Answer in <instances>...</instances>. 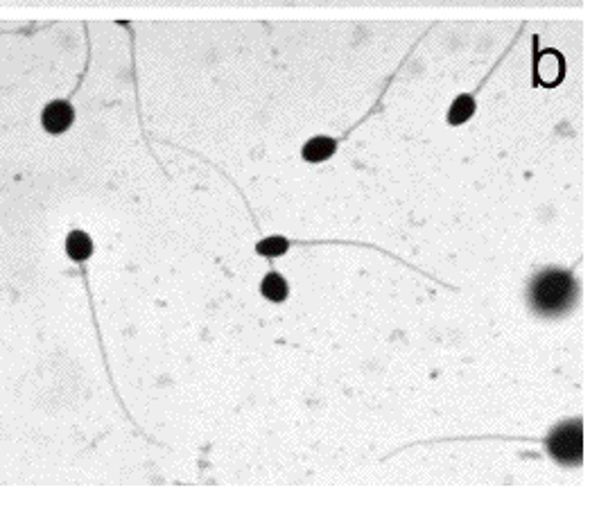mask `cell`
Wrapping results in <instances>:
<instances>
[{"instance_id": "obj_1", "label": "cell", "mask_w": 599, "mask_h": 515, "mask_svg": "<svg viewBox=\"0 0 599 515\" xmlns=\"http://www.w3.org/2000/svg\"><path fill=\"white\" fill-rule=\"evenodd\" d=\"M572 299H575V281L566 272L541 274L532 287V303L538 312H561L568 308Z\"/></svg>"}, {"instance_id": "obj_2", "label": "cell", "mask_w": 599, "mask_h": 515, "mask_svg": "<svg viewBox=\"0 0 599 515\" xmlns=\"http://www.w3.org/2000/svg\"><path fill=\"white\" fill-rule=\"evenodd\" d=\"M550 452L561 464H581V452H584V434L581 423H566L550 436Z\"/></svg>"}, {"instance_id": "obj_3", "label": "cell", "mask_w": 599, "mask_h": 515, "mask_svg": "<svg viewBox=\"0 0 599 515\" xmlns=\"http://www.w3.org/2000/svg\"><path fill=\"white\" fill-rule=\"evenodd\" d=\"M73 120H75V111L66 100L50 102L48 107L43 109V116H41V122L48 134H64L66 129L73 125Z\"/></svg>"}, {"instance_id": "obj_4", "label": "cell", "mask_w": 599, "mask_h": 515, "mask_svg": "<svg viewBox=\"0 0 599 515\" xmlns=\"http://www.w3.org/2000/svg\"><path fill=\"white\" fill-rule=\"evenodd\" d=\"M335 150H337V143L333 141V138L317 136L303 145V159H306L308 163H321V161L331 159Z\"/></svg>"}, {"instance_id": "obj_5", "label": "cell", "mask_w": 599, "mask_h": 515, "mask_svg": "<svg viewBox=\"0 0 599 515\" xmlns=\"http://www.w3.org/2000/svg\"><path fill=\"white\" fill-rule=\"evenodd\" d=\"M66 251L68 256H71L73 260H86L91 256L93 251V244H91V238L82 231H73L71 235H68L66 240Z\"/></svg>"}, {"instance_id": "obj_6", "label": "cell", "mask_w": 599, "mask_h": 515, "mask_svg": "<svg viewBox=\"0 0 599 515\" xmlns=\"http://www.w3.org/2000/svg\"><path fill=\"white\" fill-rule=\"evenodd\" d=\"M473 111H475V100L471 95H459V98L453 102V107H450L448 122L450 125H462V122H466L473 116Z\"/></svg>"}, {"instance_id": "obj_7", "label": "cell", "mask_w": 599, "mask_h": 515, "mask_svg": "<svg viewBox=\"0 0 599 515\" xmlns=\"http://www.w3.org/2000/svg\"><path fill=\"white\" fill-rule=\"evenodd\" d=\"M260 290H263L269 301L279 303L285 301V296H288V283H285V278L279 274H267Z\"/></svg>"}, {"instance_id": "obj_8", "label": "cell", "mask_w": 599, "mask_h": 515, "mask_svg": "<svg viewBox=\"0 0 599 515\" xmlns=\"http://www.w3.org/2000/svg\"><path fill=\"white\" fill-rule=\"evenodd\" d=\"M288 240L285 238H279V235H274V238H267L263 242H258V253H263V256H269V258H276V256H283L285 251H288Z\"/></svg>"}]
</instances>
